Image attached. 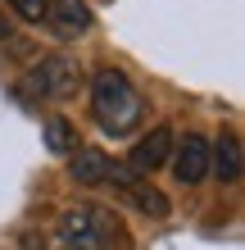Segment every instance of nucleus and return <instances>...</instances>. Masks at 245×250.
Masks as SVG:
<instances>
[{
  "label": "nucleus",
  "instance_id": "8",
  "mask_svg": "<svg viewBox=\"0 0 245 250\" xmlns=\"http://www.w3.org/2000/svg\"><path fill=\"white\" fill-rule=\"evenodd\" d=\"M109 168H113V159L100 150V146H77V150L68 155V178L77 187H105Z\"/></svg>",
  "mask_w": 245,
  "mask_h": 250
},
{
  "label": "nucleus",
  "instance_id": "11",
  "mask_svg": "<svg viewBox=\"0 0 245 250\" xmlns=\"http://www.w3.org/2000/svg\"><path fill=\"white\" fill-rule=\"evenodd\" d=\"M5 5L19 14L23 23H41V14H46V0H5Z\"/></svg>",
  "mask_w": 245,
  "mask_h": 250
},
{
  "label": "nucleus",
  "instance_id": "1",
  "mask_svg": "<svg viewBox=\"0 0 245 250\" xmlns=\"http://www.w3.org/2000/svg\"><path fill=\"white\" fill-rule=\"evenodd\" d=\"M91 114L105 137H132L146 119V100H141V91L123 68L105 64L91 73Z\"/></svg>",
  "mask_w": 245,
  "mask_h": 250
},
{
  "label": "nucleus",
  "instance_id": "10",
  "mask_svg": "<svg viewBox=\"0 0 245 250\" xmlns=\"http://www.w3.org/2000/svg\"><path fill=\"white\" fill-rule=\"evenodd\" d=\"M41 137H46V150H50V155H73L77 146H82V141H77V127L68 123L64 114H50L46 127H41Z\"/></svg>",
  "mask_w": 245,
  "mask_h": 250
},
{
  "label": "nucleus",
  "instance_id": "5",
  "mask_svg": "<svg viewBox=\"0 0 245 250\" xmlns=\"http://www.w3.org/2000/svg\"><path fill=\"white\" fill-rule=\"evenodd\" d=\"M41 23H46L59 41H82L86 32H91L95 14H91V5H86V0H46Z\"/></svg>",
  "mask_w": 245,
  "mask_h": 250
},
{
  "label": "nucleus",
  "instance_id": "9",
  "mask_svg": "<svg viewBox=\"0 0 245 250\" xmlns=\"http://www.w3.org/2000/svg\"><path fill=\"white\" fill-rule=\"evenodd\" d=\"M209 173H218V182H241V137L232 127L218 132V141H209Z\"/></svg>",
  "mask_w": 245,
  "mask_h": 250
},
{
  "label": "nucleus",
  "instance_id": "4",
  "mask_svg": "<svg viewBox=\"0 0 245 250\" xmlns=\"http://www.w3.org/2000/svg\"><path fill=\"white\" fill-rule=\"evenodd\" d=\"M105 187H113L118 196H127V200H132L146 218H168V209H172V205H168V196H164L159 187H154V182H146L141 173H132L127 164H118V159H113V168H109Z\"/></svg>",
  "mask_w": 245,
  "mask_h": 250
},
{
  "label": "nucleus",
  "instance_id": "12",
  "mask_svg": "<svg viewBox=\"0 0 245 250\" xmlns=\"http://www.w3.org/2000/svg\"><path fill=\"white\" fill-rule=\"evenodd\" d=\"M0 41H14V27L9 23H0Z\"/></svg>",
  "mask_w": 245,
  "mask_h": 250
},
{
  "label": "nucleus",
  "instance_id": "7",
  "mask_svg": "<svg viewBox=\"0 0 245 250\" xmlns=\"http://www.w3.org/2000/svg\"><path fill=\"white\" fill-rule=\"evenodd\" d=\"M172 141H177V132H172L168 123L150 127L146 137L132 146V155H127V168H132V173H141V178H146V173H154V168H159L164 159L172 155Z\"/></svg>",
  "mask_w": 245,
  "mask_h": 250
},
{
  "label": "nucleus",
  "instance_id": "13",
  "mask_svg": "<svg viewBox=\"0 0 245 250\" xmlns=\"http://www.w3.org/2000/svg\"><path fill=\"white\" fill-rule=\"evenodd\" d=\"M59 250H73V246H59Z\"/></svg>",
  "mask_w": 245,
  "mask_h": 250
},
{
  "label": "nucleus",
  "instance_id": "3",
  "mask_svg": "<svg viewBox=\"0 0 245 250\" xmlns=\"http://www.w3.org/2000/svg\"><path fill=\"white\" fill-rule=\"evenodd\" d=\"M113 214L95 209V205H77V209L59 214V237L73 250H109L113 246Z\"/></svg>",
  "mask_w": 245,
  "mask_h": 250
},
{
  "label": "nucleus",
  "instance_id": "2",
  "mask_svg": "<svg viewBox=\"0 0 245 250\" xmlns=\"http://www.w3.org/2000/svg\"><path fill=\"white\" fill-rule=\"evenodd\" d=\"M82 86V68L73 55H41V60L23 73L19 96L23 100H68Z\"/></svg>",
  "mask_w": 245,
  "mask_h": 250
},
{
  "label": "nucleus",
  "instance_id": "6",
  "mask_svg": "<svg viewBox=\"0 0 245 250\" xmlns=\"http://www.w3.org/2000/svg\"><path fill=\"white\" fill-rule=\"evenodd\" d=\"M172 178L186 182V187H200L209 178V141L200 132H186L182 141H172Z\"/></svg>",
  "mask_w": 245,
  "mask_h": 250
}]
</instances>
